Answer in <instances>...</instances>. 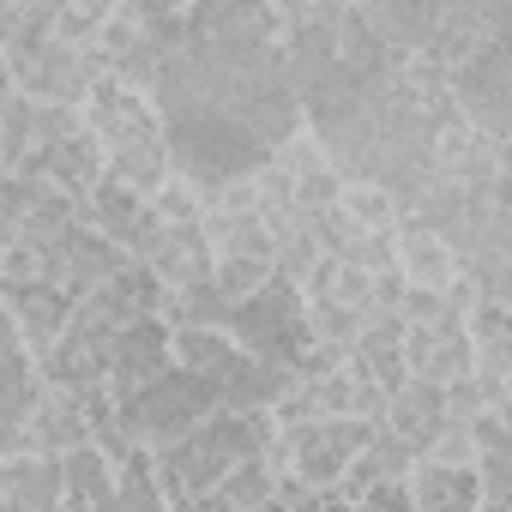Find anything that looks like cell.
Returning <instances> with one entry per match:
<instances>
[{
    "mask_svg": "<svg viewBox=\"0 0 512 512\" xmlns=\"http://www.w3.org/2000/svg\"><path fill=\"white\" fill-rule=\"evenodd\" d=\"M85 133L97 139L103 163H109V181L133 187V193H163L169 187V139H163V115L151 109L145 91L121 85V79H103L85 109H79Z\"/></svg>",
    "mask_w": 512,
    "mask_h": 512,
    "instance_id": "cell-1",
    "label": "cell"
},
{
    "mask_svg": "<svg viewBox=\"0 0 512 512\" xmlns=\"http://www.w3.org/2000/svg\"><path fill=\"white\" fill-rule=\"evenodd\" d=\"M272 416H235V410H211L193 434H181L175 446L151 452V470H157V488L169 500V512H187L199 494H211L241 458L266 452L272 440Z\"/></svg>",
    "mask_w": 512,
    "mask_h": 512,
    "instance_id": "cell-2",
    "label": "cell"
},
{
    "mask_svg": "<svg viewBox=\"0 0 512 512\" xmlns=\"http://www.w3.org/2000/svg\"><path fill=\"white\" fill-rule=\"evenodd\" d=\"M217 332H223L241 356H253V362L296 368V380H302V362H308V350H314V338H308V302H302V290L284 284V278H272V284L253 290L247 302H235Z\"/></svg>",
    "mask_w": 512,
    "mask_h": 512,
    "instance_id": "cell-3",
    "label": "cell"
},
{
    "mask_svg": "<svg viewBox=\"0 0 512 512\" xmlns=\"http://www.w3.org/2000/svg\"><path fill=\"white\" fill-rule=\"evenodd\" d=\"M181 43V7H151V0H121L97 25V61L109 79L151 91L163 55Z\"/></svg>",
    "mask_w": 512,
    "mask_h": 512,
    "instance_id": "cell-4",
    "label": "cell"
},
{
    "mask_svg": "<svg viewBox=\"0 0 512 512\" xmlns=\"http://www.w3.org/2000/svg\"><path fill=\"white\" fill-rule=\"evenodd\" d=\"M211 410H217V398H211L193 374H181V368L157 374L151 386H139L133 398H121V404H115L121 434H127V446H133V452H163V446H175V440H181V434H193Z\"/></svg>",
    "mask_w": 512,
    "mask_h": 512,
    "instance_id": "cell-5",
    "label": "cell"
},
{
    "mask_svg": "<svg viewBox=\"0 0 512 512\" xmlns=\"http://www.w3.org/2000/svg\"><path fill=\"white\" fill-rule=\"evenodd\" d=\"M446 103H452L458 127L482 133L488 145H506V127H512V37H494L488 49L458 61L446 73Z\"/></svg>",
    "mask_w": 512,
    "mask_h": 512,
    "instance_id": "cell-6",
    "label": "cell"
},
{
    "mask_svg": "<svg viewBox=\"0 0 512 512\" xmlns=\"http://www.w3.org/2000/svg\"><path fill=\"white\" fill-rule=\"evenodd\" d=\"M374 428L380 422H344V416H332V422H308V428L278 434L284 440V476L302 482V488H314V494H338L344 470L374 440Z\"/></svg>",
    "mask_w": 512,
    "mask_h": 512,
    "instance_id": "cell-7",
    "label": "cell"
},
{
    "mask_svg": "<svg viewBox=\"0 0 512 512\" xmlns=\"http://www.w3.org/2000/svg\"><path fill=\"white\" fill-rule=\"evenodd\" d=\"M13 79H19V97H31V103H49V109H85V97H91L109 73H103V61H97L91 43H67V37L49 31V43L31 49V55L13 67Z\"/></svg>",
    "mask_w": 512,
    "mask_h": 512,
    "instance_id": "cell-8",
    "label": "cell"
},
{
    "mask_svg": "<svg viewBox=\"0 0 512 512\" xmlns=\"http://www.w3.org/2000/svg\"><path fill=\"white\" fill-rule=\"evenodd\" d=\"M494 37H512V7H506V0H440L434 31H428V49L416 61L452 73L458 61H470Z\"/></svg>",
    "mask_w": 512,
    "mask_h": 512,
    "instance_id": "cell-9",
    "label": "cell"
},
{
    "mask_svg": "<svg viewBox=\"0 0 512 512\" xmlns=\"http://www.w3.org/2000/svg\"><path fill=\"white\" fill-rule=\"evenodd\" d=\"M115 338H121V332L91 326V320H79V314H73V320H67V332L55 338V350L37 362L43 386L73 392V398L103 392V386H109V362H115Z\"/></svg>",
    "mask_w": 512,
    "mask_h": 512,
    "instance_id": "cell-10",
    "label": "cell"
},
{
    "mask_svg": "<svg viewBox=\"0 0 512 512\" xmlns=\"http://www.w3.org/2000/svg\"><path fill=\"white\" fill-rule=\"evenodd\" d=\"M67 133H79V109H49V103H31V97H13V109L0 115V175L31 181V169Z\"/></svg>",
    "mask_w": 512,
    "mask_h": 512,
    "instance_id": "cell-11",
    "label": "cell"
},
{
    "mask_svg": "<svg viewBox=\"0 0 512 512\" xmlns=\"http://www.w3.org/2000/svg\"><path fill=\"white\" fill-rule=\"evenodd\" d=\"M133 266H145L163 290H187V284H205L211 278V241H205V223H169L151 211V235H145V253Z\"/></svg>",
    "mask_w": 512,
    "mask_h": 512,
    "instance_id": "cell-12",
    "label": "cell"
},
{
    "mask_svg": "<svg viewBox=\"0 0 512 512\" xmlns=\"http://www.w3.org/2000/svg\"><path fill=\"white\" fill-rule=\"evenodd\" d=\"M79 223L97 229L109 247H121V260H139V253H145V235H151V199L103 175L97 193L79 199Z\"/></svg>",
    "mask_w": 512,
    "mask_h": 512,
    "instance_id": "cell-13",
    "label": "cell"
},
{
    "mask_svg": "<svg viewBox=\"0 0 512 512\" xmlns=\"http://www.w3.org/2000/svg\"><path fill=\"white\" fill-rule=\"evenodd\" d=\"M157 308H163V284L145 272V266H121L109 284H97L73 314L79 320H91V326H109V332H127V326H139V320H157Z\"/></svg>",
    "mask_w": 512,
    "mask_h": 512,
    "instance_id": "cell-14",
    "label": "cell"
},
{
    "mask_svg": "<svg viewBox=\"0 0 512 512\" xmlns=\"http://www.w3.org/2000/svg\"><path fill=\"white\" fill-rule=\"evenodd\" d=\"M175 362H169V326L163 320H139V326H127L121 338H115V362H109V398L121 404V398H133L139 386H151L157 374H169Z\"/></svg>",
    "mask_w": 512,
    "mask_h": 512,
    "instance_id": "cell-15",
    "label": "cell"
},
{
    "mask_svg": "<svg viewBox=\"0 0 512 512\" xmlns=\"http://www.w3.org/2000/svg\"><path fill=\"white\" fill-rule=\"evenodd\" d=\"M79 446H91V428H85V404L73 398V392H55V386H43L37 392V404H31V416H25V452L31 458H67V452H79Z\"/></svg>",
    "mask_w": 512,
    "mask_h": 512,
    "instance_id": "cell-16",
    "label": "cell"
},
{
    "mask_svg": "<svg viewBox=\"0 0 512 512\" xmlns=\"http://www.w3.org/2000/svg\"><path fill=\"white\" fill-rule=\"evenodd\" d=\"M109 175V163H103V151H97V139L85 133V121H79V133H67L37 169H31V187H49V193H61V199H91L97 193V181Z\"/></svg>",
    "mask_w": 512,
    "mask_h": 512,
    "instance_id": "cell-17",
    "label": "cell"
},
{
    "mask_svg": "<svg viewBox=\"0 0 512 512\" xmlns=\"http://www.w3.org/2000/svg\"><path fill=\"white\" fill-rule=\"evenodd\" d=\"M404 368H410V380H428V386H452L458 374H470L464 320H446V326H404Z\"/></svg>",
    "mask_w": 512,
    "mask_h": 512,
    "instance_id": "cell-18",
    "label": "cell"
},
{
    "mask_svg": "<svg viewBox=\"0 0 512 512\" xmlns=\"http://www.w3.org/2000/svg\"><path fill=\"white\" fill-rule=\"evenodd\" d=\"M380 428H386L398 446H410V452L422 458V452H428V440L446 428V392H440V386H428V380L398 386V392L386 398V410H380Z\"/></svg>",
    "mask_w": 512,
    "mask_h": 512,
    "instance_id": "cell-19",
    "label": "cell"
},
{
    "mask_svg": "<svg viewBox=\"0 0 512 512\" xmlns=\"http://www.w3.org/2000/svg\"><path fill=\"white\" fill-rule=\"evenodd\" d=\"M392 266H398L404 290L446 296V290L458 284V260L446 253V241H434V235L416 229V223H398V229H392Z\"/></svg>",
    "mask_w": 512,
    "mask_h": 512,
    "instance_id": "cell-20",
    "label": "cell"
},
{
    "mask_svg": "<svg viewBox=\"0 0 512 512\" xmlns=\"http://www.w3.org/2000/svg\"><path fill=\"white\" fill-rule=\"evenodd\" d=\"M350 362L392 398L398 386H410V368H404V320L398 314H368L356 344H350Z\"/></svg>",
    "mask_w": 512,
    "mask_h": 512,
    "instance_id": "cell-21",
    "label": "cell"
},
{
    "mask_svg": "<svg viewBox=\"0 0 512 512\" xmlns=\"http://www.w3.org/2000/svg\"><path fill=\"white\" fill-rule=\"evenodd\" d=\"M410 470H416V452L398 446L386 428H374V440L356 452V464L344 470V482H338L332 500H368V494H380V488H404Z\"/></svg>",
    "mask_w": 512,
    "mask_h": 512,
    "instance_id": "cell-22",
    "label": "cell"
},
{
    "mask_svg": "<svg viewBox=\"0 0 512 512\" xmlns=\"http://www.w3.org/2000/svg\"><path fill=\"white\" fill-rule=\"evenodd\" d=\"M0 500L7 512H61L67 506V488H61V464L55 458H0Z\"/></svg>",
    "mask_w": 512,
    "mask_h": 512,
    "instance_id": "cell-23",
    "label": "cell"
},
{
    "mask_svg": "<svg viewBox=\"0 0 512 512\" xmlns=\"http://www.w3.org/2000/svg\"><path fill=\"white\" fill-rule=\"evenodd\" d=\"M434 13H440V0H368V7H362V19L374 25V37L392 55H404V61H416L428 49Z\"/></svg>",
    "mask_w": 512,
    "mask_h": 512,
    "instance_id": "cell-24",
    "label": "cell"
},
{
    "mask_svg": "<svg viewBox=\"0 0 512 512\" xmlns=\"http://www.w3.org/2000/svg\"><path fill=\"white\" fill-rule=\"evenodd\" d=\"M404 500H410V512H476L482 488L470 470H446V464L416 458V470L404 476Z\"/></svg>",
    "mask_w": 512,
    "mask_h": 512,
    "instance_id": "cell-25",
    "label": "cell"
},
{
    "mask_svg": "<svg viewBox=\"0 0 512 512\" xmlns=\"http://www.w3.org/2000/svg\"><path fill=\"white\" fill-rule=\"evenodd\" d=\"M205 241H211V266L241 260V266H272V235L253 211H205ZM278 272V266H272Z\"/></svg>",
    "mask_w": 512,
    "mask_h": 512,
    "instance_id": "cell-26",
    "label": "cell"
},
{
    "mask_svg": "<svg viewBox=\"0 0 512 512\" xmlns=\"http://www.w3.org/2000/svg\"><path fill=\"white\" fill-rule=\"evenodd\" d=\"M43 392V374L31 356L0 362V458H19L25 452V416Z\"/></svg>",
    "mask_w": 512,
    "mask_h": 512,
    "instance_id": "cell-27",
    "label": "cell"
},
{
    "mask_svg": "<svg viewBox=\"0 0 512 512\" xmlns=\"http://www.w3.org/2000/svg\"><path fill=\"white\" fill-rule=\"evenodd\" d=\"M61 488H67V506L79 512H109L115 506V458H103L97 446H79L61 458Z\"/></svg>",
    "mask_w": 512,
    "mask_h": 512,
    "instance_id": "cell-28",
    "label": "cell"
},
{
    "mask_svg": "<svg viewBox=\"0 0 512 512\" xmlns=\"http://www.w3.org/2000/svg\"><path fill=\"white\" fill-rule=\"evenodd\" d=\"M278 482H284V476H278L260 452H253V458H241V464L211 488V494H217L223 506H235V512H260V506H272V500H278Z\"/></svg>",
    "mask_w": 512,
    "mask_h": 512,
    "instance_id": "cell-29",
    "label": "cell"
},
{
    "mask_svg": "<svg viewBox=\"0 0 512 512\" xmlns=\"http://www.w3.org/2000/svg\"><path fill=\"white\" fill-rule=\"evenodd\" d=\"M109 512H169V500L157 488V470H151V452H127L115 464V506Z\"/></svg>",
    "mask_w": 512,
    "mask_h": 512,
    "instance_id": "cell-30",
    "label": "cell"
},
{
    "mask_svg": "<svg viewBox=\"0 0 512 512\" xmlns=\"http://www.w3.org/2000/svg\"><path fill=\"white\" fill-rule=\"evenodd\" d=\"M332 211H338L356 235H392V229H398V205H392L380 187H344Z\"/></svg>",
    "mask_w": 512,
    "mask_h": 512,
    "instance_id": "cell-31",
    "label": "cell"
},
{
    "mask_svg": "<svg viewBox=\"0 0 512 512\" xmlns=\"http://www.w3.org/2000/svg\"><path fill=\"white\" fill-rule=\"evenodd\" d=\"M31 199H37V187H31V181H19V175H0V260L13 253V241H19V229H25V211H31Z\"/></svg>",
    "mask_w": 512,
    "mask_h": 512,
    "instance_id": "cell-32",
    "label": "cell"
},
{
    "mask_svg": "<svg viewBox=\"0 0 512 512\" xmlns=\"http://www.w3.org/2000/svg\"><path fill=\"white\" fill-rule=\"evenodd\" d=\"M13 97H19V79H13V61H7V55H0V115H7V109H13Z\"/></svg>",
    "mask_w": 512,
    "mask_h": 512,
    "instance_id": "cell-33",
    "label": "cell"
},
{
    "mask_svg": "<svg viewBox=\"0 0 512 512\" xmlns=\"http://www.w3.org/2000/svg\"><path fill=\"white\" fill-rule=\"evenodd\" d=\"M187 512H235V506H223V500H217V494H199V500H193V506H187Z\"/></svg>",
    "mask_w": 512,
    "mask_h": 512,
    "instance_id": "cell-34",
    "label": "cell"
},
{
    "mask_svg": "<svg viewBox=\"0 0 512 512\" xmlns=\"http://www.w3.org/2000/svg\"><path fill=\"white\" fill-rule=\"evenodd\" d=\"M61 512H79V506H61Z\"/></svg>",
    "mask_w": 512,
    "mask_h": 512,
    "instance_id": "cell-35",
    "label": "cell"
}]
</instances>
